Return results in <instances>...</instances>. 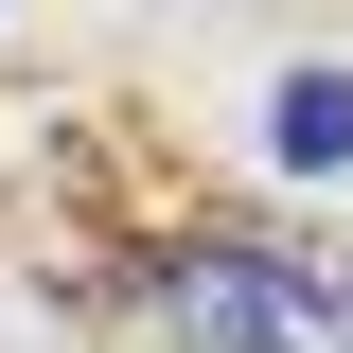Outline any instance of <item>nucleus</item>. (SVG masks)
I'll list each match as a JSON object with an SVG mask.
<instances>
[{
    "instance_id": "1",
    "label": "nucleus",
    "mask_w": 353,
    "mask_h": 353,
    "mask_svg": "<svg viewBox=\"0 0 353 353\" xmlns=\"http://www.w3.org/2000/svg\"><path fill=\"white\" fill-rule=\"evenodd\" d=\"M176 336L194 353H353V265L212 248V265H176Z\"/></svg>"
},
{
    "instance_id": "2",
    "label": "nucleus",
    "mask_w": 353,
    "mask_h": 353,
    "mask_svg": "<svg viewBox=\"0 0 353 353\" xmlns=\"http://www.w3.org/2000/svg\"><path fill=\"white\" fill-rule=\"evenodd\" d=\"M265 141H283L301 176H353V71H283L265 88Z\"/></svg>"
}]
</instances>
